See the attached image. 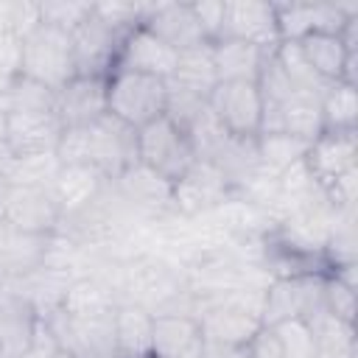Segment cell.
Here are the masks:
<instances>
[{
  "label": "cell",
  "instance_id": "4fadbf2b",
  "mask_svg": "<svg viewBox=\"0 0 358 358\" xmlns=\"http://www.w3.org/2000/svg\"><path fill=\"white\" fill-rule=\"evenodd\" d=\"M280 42H299L310 34H338L344 22L358 14V6H302L274 3Z\"/></svg>",
  "mask_w": 358,
  "mask_h": 358
},
{
  "label": "cell",
  "instance_id": "e575fe53",
  "mask_svg": "<svg viewBox=\"0 0 358 358\" xmlns=\"http://www.w3.org/2000/svg\"><path fill=\"white\" fill-rule=\"evenodd\" d=\"M207 42H215L221 34V22H224V3L221 0H201V3H190Z\"/></svg>",
  "mask_w": 358,
  "mask_h": 358
},
{
  "label": "cell",
  "instance_id": "7402d4cb",
  "mask_svg": "<svg viewBox=\"0 0 358 358\" xmlns=\"http://www.w3.org/2000/svg\"><path fill=\"white\" fill-rule=\"evenodd\" d=\"M112 336L117 358H151L154 313L137 302H120L112 316Z\"/></svg>",
  "mask_w": 358,
  "mask_h": 358
},
{
  "label": "cell",
  "instance_id": "2e32d148",
  "mask_svg": "<svg viewBox=\"0 0 358 358\" xmlns=\"http://www.w3.org/2000/svg\"><path fill=\"white\" fill-rule=\"evenodd\" d=\"M53 235H34L0 221V280H20L48 266Z\"/></svg>",
  "mask_w": 358,
  "mask_h": 358
},
{
  "label": "cell",
  "instance_id": "f1b7e54d",
  "mask_svg": "<svg viewBox=\"0 0 358 358\" xmlns=\"http://www.w3.org/2000/svg\"><path fill=\"white\" fill-rule=\"evenodd\" d=\"M358 95L355 84L336 81L322 95V131H355Z\"/></svg>",
  "mask_w": 358,
  "mask_h": 358
},
{
  "label": "cell",
  "instance_id": "83f0119b",
  "mask_svg": "<svg viewBox=\"0 0 358 358\" xmlns=\"http://www.w3.org/2000/svg\"><path fill=\"white\" fill-rule=\"evenodd\" d=\"M255 145H257L260 171H266L268 176L277 179L282 171H288L291 165L305 159L310 143H305L299 137H291L285 131H274V134H257Z\"/></svg>",
  "mask_w": 358,
  "mask_h": 358
},
{
  "label": "cell",
  "instance_id": "6da1fadb",
  "mask_svg": "<svg viewBox=\"0 0 358 358\" xmlns=\"http://www.w3.org/2000/svg\"><path fill=\"white\" fill-rule=\"evenodd\" d=\"M305 168L338 213H355L358 190V140L355 131H322L310 140Z\"/></svg>",
  "mask_w": 358,
  "mask_h": 358
},
{
  "label": "cell",
  "instance_id": "836d02e7",
  "mask_svg": "<svg viewBox=\"0 0 358 358\" xmlns=\"http://www.w3.org/2000/svg\"><path fill=\"white\" fill-rule=\"evenodd\" d=\"M246 358H285L282 338L274 324H260L255 336L246 341Z\"/></svg>",
  "mask_w": 358,
  "mask_h": 358
},
{
  "label": "cell",
  "instance_id": "7a4b0ae2",
  "mask_svg": "<svg viewBox=\"0 0 358 358\" xmlns=\"http://www.w3.org/2000/svg\"><path fill=\"white\" fill-rule=\"evenodd\" d=\"M17 76H25L48 90L64 87L76 76V56L70 31L39 22L20 39V64Z\"/></svg>",
  "mask_w": 358,
  "mask_h": 358
},
{
  "label": "cell",
  "instance_id": "ba28073f",
  "mask_svg": "<svg viewBox=\"0 0 358 358\" xmlns=\"http://www.w3.org/2000/svg\"><path fill=\"white\" fill-rule=\"evenodd\" d=\"M70 39H73V56H76V76H103L106 78L117 64V53L126 39V31L112 28L92 8L70 31Z\"/></svg>",
  "mask_w": 358,
  "mask_h": 358
},
{
  "label": "cell",
  "instance_id": "603a6c76",
  "mask_svg": "<svg viewBox=\"0 0 358 358\" xmlns=\"http://www.w3.org/2000/svg\"><path fill=\"white\" fill-rule=\"evenodd\" d=\"M271 50H260L246 42L235 39H215L213 42V64L218 81H257L263 62Z\"/></svg>",
  "mask_w": 358,
  "mask_h": 358
},
{
  "label": "cell",
  "instance_id": "cb8c5ba5",
  "mask_svg": "<svg viewBox=\"0 0 358 358\" xmlns=\"http://www.w3.org/2000/svg\"><path fill=\"white\" fill-rule=\"evenodd\" d=\"M299 50H302V56L308 59V64L313 67V73L324 84L344 81L347 59L358 56V53H347V48H344L338 34H310V36L299 39Z\"/></svg>",
  "mask_w": 358,
  "mask_h": 358
},
{
  "label": "cell",
  "instance_id": "8992f818",
  "mask_svg": "<svg viewBox=\"0 0 358 358\" xmlns=\"http://www.w3.org/2000/svg\"><path fill=\"white\" fill-rule=\"evenodd\" d=\"M218 126L235 140H257L263 126V98L257 81H218L207 95Z\"/></svg>",
  "mask_w": 358,
  "mask_h": 358
},
{
  "label": "cell",
  "instance_id": "4dcf8cb0",
  "mask_svg": "<svg viewBox=\"0 0 358 358\" xmlns=\"http://www.w3.org/2000/svg\"><path fill=\"white\" fill-rule=\"evenodd\" d=\"M324 310L355 324V282L341 280L338 274H324Z\"/></svg>",
  "mask_w": 358,
  "mask_h": 358
},
{
  "label": "cell",
  "instance_id": "8d00e7d4",
  "mask_svg": "<svg viewBox=\"0 0 358 358\" xmlns=\"http://www.w3.org/2000/svg\"><path fill=\"white\" fill-rule=\"evenodd\" d=\"M112 358H117V355H112Z\"/></svg>",
  "mask_w": 358,
  "mask_h": 358
},
{
  "label": "cell",
  "instance_id": "1f68e13d",
  "mask_svg": "<svg viewBox=\"0 0 358 358\" xmlns=\"http://www.w3.org/2000/svg\"><path fill=\"white\" fill-rule=\"evenodd\" d=\"M280 338H282V352L285 358H316V347H313V333L308 327V322L302 319H288L274 324Z\"/></svg>",
  "mask_w": 358,
  "mask_h": 358
},
{
  "label": "cell",
  "instance_id": "7c38bea8",
  "mask_svg": "<svg viewBox=\"0 0 358 358\" xmlns=\"http://www.w3.org/2000/svg\"><path fill=\"white\" fill-rule=\"evenodd\" d=\"M64 126L53 109H11L6 126V151L8 157H34L56 154Z\"/></svg>",
  "mask_w": 358,
  "mask_h": 358
},
{
  "label": "cell",
  "instance_id": "d6986e66",
  "mask_svg": "<svg viewBox=\"0 0 358 358\" xmlns=\"http://www.w3.org/2000/svg\"><path fill=\"white\" fill-rule=\"evenodd\" d=\"M201 327L193 313H154L151 358H201Z\"/></svg>",
  "mask_w": 358,
  "mask_h": 358
},
{
  "label": "cell",
  "instance_id": "484cf974",
  "mask_svg": "<svg viewBox=\"0 0 358 358\" xmlns=\"http://www.w3.org/2000/svg\"><path fill=\"white\" fill-rule=\"evenodd\" d=\"M120 302H115L112 291L98 282V280H76L64 288V296L59 302V308L70 316V319H98V316H109Z\"/></svg>",
  "mask_w": 358,
  "mask_h": 358
},
{
  "label": "cell",
  "instance_id": "44dd1931",
  "mask_svg": "<svg viewBox=\"0 0 358 358\" xmlns=\"http://www.w3.org/2000/svg\"><path fill=\"white\" fill-rule=\"evenodd\" d=\"M101 185L103 176L90 165H59L50 182V193L62 210V221L84 213L92 201H98Z\"/></svg>",
  "mask_w": 358,
  "mask_h": 358
},
{
  "label": "cell",
  "instance_id": "e0dca14e",
  "mask_svg": "<svg viewBox=\"0 0 358 358\" xmlns=\"http://www.w3.org/2000/svg\"><path fill=\"white\" fill-rule=\"evenodd\" d=\"M140 25H145L173 50H185V48L207 42L190 3H145Z\"/></svg>",
  "mask_w": 358,
  "mask_h": 358
},
{
  "label": "cell",
  "instance_id": "d6a6232c",
  "mask_svg": "<svg viewBox=\"0 0 358 358\" xmlns=\"http://www.w3.org/2000/svg\"><path fill=\"white\" fill-rule=\"evenodd\" d=\"M90 11L92 3H39V22L56 25L62 31H73Z\"/></svg>",
  "mask_w": 358,
  "mask_h": 358
},
{
  "label": "cell",
  "instance_id": "9c48e42d",
  "mask_svg": "<svg viewBox=\"0 0 358 358\" xmlns=\"http://www.w3.org/2000/svg\"><path fill=\"white\" fill-rule=\"evenodd\" d=\"M232 193L235 190H232L227 173L215 162L196 159L171 185V207L179 210L182 215H201V213L221 207Z\"/></svg>",
  "mask_w": 358,
  "mask_h": 358
},
{
  "label": "cell",
  "instance_id": "d590c367",
  "mask_svg": "<svg viewBox=\"0 0 358 358\" xmlns=\"http://www.w3.org/2000/svg\"><path fill=\"white\" fill-rule=\"evenodd\" d=\"M201 358H246V344L243 347H235V344H213V341H204Z\"/></svg>",
  "mask_w": 358,
  "mask_h": 358
},
{
  "label": "cell",
  "instance_id": "d4e9b609",
  "mask_svg": "<svg viewBox=\"0 0 358 358\" xmlns=\"http://www.w3.org/2000/svg\"><path fill=\"white\" fill-rule=\"evenodd\" d=\"M168 84H176L182 90H190V92L207 98L213 92V87L218 84L215 64H213V42H201V45L179 50L176 70L168 78Z\"/></svg>",
  "mask_w": 358,
  "mask_h": 358
},
{
  "label": "cell",
  "instance_id": "30bf717a",
  "mask_svg": "<svg viewBox=\"0 0 358 358\" xmlns=\"http://www.w3.org/2000/svg\"><path fill=\"white\" fill-rule=\"evenodd\" d=\"M0 221L14 229L34 235H56L62 227V210L50 193V187L31 185H8L0 207Z\"/></svg>",
  "mask_w": 358,
  "mask_h": 358
},
{
  "label": "cell",
  "instance_id": "277c9868",
  "mask_svg": "<svg viewBox=\"0 0 358 358\" xmlns=\"http://www.w3.org/2000/svg\"><path fill=\"white\" fill-rule=\"evenodd\" d=\"M137 162L173 185L196 162V148L185 129H179L168 115H159L137 129Z\"/></svg>",
  "mask_w": 358,
  "mask_h": 358
},
{
  "label": "cell",
  "instance_id": "3957f363",
  "mask_svg": "<svg viewBox=\"0 0 358 358\" xmlns=\"http://www.w3.org/2000/svg\"><path fill=\"white\" fill-rule=\"evenodd\" d=\"M168 106V81L131 70H112L106 76V112L123 120L131 129L165 115Z\"/></svg>",
  "mask_w": 358,
  "mask_h": 358
},
{
  "label": "cell",
  "instance_id": "5b68a950",
  "mask_svg": "<svg viewBox=\"0 0 358 358\" xmlns=\"http://www.w3.org/2000/svg\"><path fill=\"white\" fill-rule=\"evenodd\" d=\"M87 165H92L103 179H120L137 165V129L112 117L109 112L95 123L84 126Z\"/></svg>",
  "mask_w": 358,
  "mask_h": 358
},
{
  "label": "cell",
  "instance_id": "4316f807",
  "mask_svg": "<svg viewBox=\"0 0 358 358\" xmlns=\"http://www.w3.org/2000/svg\"><path fill=\"white\" fill-rule=\"evenodd\" d=\"M310 333H313V347H316V358H355V324L330 316L327 310H322L319 316H313L308 322Z\"/></svg>",
  "mask_w": 358,
  "mask_h": 358
},
{
  "label": "cell",
  "instance_id": "5bb4252c",
  "mask_svg": "<svg viewBox=\"0 0 358 358\" xmlns=\"http://www.w3.org/2000/svg\"><path fill=\"white\" fill-rule=\"evenodd\" d=\"M53 112L64 129L90 126L106 115V78L103 76H73L53 92Z\"/></svg>",
  "mask_w": 358,
  "mask_h": 358
},
{
  "label": "cell",
  "instance_id": "f546056e",
  "mask_svg": "<svg viewBox=\"0 0 358 358\" xmlns=\"http://www.w3.org/2000/svg\"><path fill=\"white\" fill-rule=\"evenodd\" d=\"M123 196L129 201H137L140 207L148 210H162L171 207V185L165 179H159L157 173H151L148 168H143L140 162L134 168H129L120 179H117Z\"/></svg>",
  "mask_w": 358,
  "mask_h": 358
},
{
  "label": "cell",
  "instance_id": "52a82bcc",
  "mask_svg": "<svg viewBox=\"0 0 358 358\" xmlns=\"http://www.w3.org/2000/svg\"><path fill=\"white\" fill-rule=\"evenodd\" d=\"M324 310V274L277 277L263 294V324H280L288 319L310 322Z\"/></svg>",
  "mask_w": 358,
  "mask_h": 358
},
{
  "label": "cell",
  "instance_id": "9a60e30c",
  "mask_svg": "<svg viewBox=\"0 0 358 358\" xmlns=\"http://www.w3.org/2000/svg\"><path fill=\"white\" fill-rule=\"evenodd\" d=\"M176 56H179V50H173L168 42H162L145 25H137L126 34L115 70L120 67V70L145 73V76H157V78L168 81L176 70Z\"/></svg>",
  "mask_w": 358,
  "mask_h": 358
},
{
  "label": "cell",
  "instance_id": "ac0fdd59",
  "mask_svg": "<svg viewBox=\"0 0 358 358\" xmlns=\"http://www.w3.org/2000/svg\"><path fill=\"white\" fill-rule=\"evenodd\" d=\"M196 319H199L204 341L235 344V347H243L255 336V330L263 324V319L257 313H249V310L221 302V299H207V305L201 308V313Z\"/></svg>",
  "mask_w": 358,
  "mask_h": 358
},
{
  "label": "cell",
  "instance_id": "8fae6325",
  "mask_svg": "<svg viewBox=\"0 0 358 358\" xmlns=\"http://www.w3.org/2000/svg\"><path fill=\"white\" fill-rule=\"evenodd\" d=\"M218 39H235L255 45L260 50H274L280 45L274 3H255V0L224 3V22Z\"/></svg>",
  "mask_w": 358,
  "mask_h": 358
},
{
  "label": "cell",
  "instance_id": "ffe728a7",
  "mask_svg": "<svg viewBox=\"0 0 358 358\" xmlns=\"http://www.w3.org/2000/svg\"><path fill=\"white\" fill-rule=\"evenodd\" d=\"M36 324V308L25 296L0 288V358H25Z\"/></svg>",
  "mask_w": 358,
  "mask_h": 358
}]
</instances>
